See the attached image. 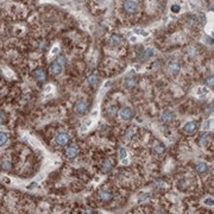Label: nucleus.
<instances>
[{
    "instance_id": "obj_1",
    "label": "nucleus",
    "mask_w": 214,
    "mask_h": 214,
    "mask_svg": "<svg viewBox=\"0 0 214 214\" xmlns=\"http://www.w3.org/2000/svg\"><path fill=\"white\" fill-rule=\"evenodd\" d=\"M88 103L86 102V101H83V100H79L76 103H75V106H74V110H75V112L77 113V114H81V116H83V114H86L88 112Z\"/></svg>"
},
{
    "instance_id": "obj_23",
    "label": "nucleus",
    "mask_w": 214,
    "mask_h": 214,
    "mask_svg": "<svg viewBox=\"0 0 214 214\" xmlns=\"http://www.w3.org/2000/svg\"><path fill=\"white\" fill-rule=\"evenodd\" d=\"M171 12H174V13H177V12H180L181 11V6L180 5H177V4H174V5H171Z\"/></svg>"
},
{
    "instance_id": "obj_29",
    "label": "nucleus",
    "mask_w": 214,
    "mask_h": 214,
    "mask_svg": "<svg viewBox=\"0 0 214 214\" xmlns=\"http://www.w3.org/2000/svg\"><path fill=\"white\" fill-rule=\"evenodd\" d=\"M210 124H212V120H210V119H208V120L205 123V125H203V128H205V130H208V127L210 126Z\"/></svg>"
},
{
    "instance_id": "obj_35",
    "label": "nucleus",
    "mask_w": 214,
    "mask_h": 214,
    "mask_svg": "<svg viewBox=\"0 0 214 214\" xmlns=\"http://www.w3.org/2000/svg\"><path fill=\"white\" fill-rule=\"evenodd\" d=\"M127 163H128V161H127L126 158H125V159H123V164H127Z\"/></svg>"
},
{
    "instance_id": "obj_18",
    "label": "nucleus",
    "mask_w": 214,
    "mask_h": 214,
    "mask_svg": "<svg viewBox=\"0 0 214 214\" xmlns=\"http://www.w3.org/2000/svg\"><path fill=\"white\" fill-rule=\"evenodd\" d=\"M88 82H89V84L93 86V87H98L99 83H100V79L95 75H92V76L88 77Z\"/></svg>"
},
{
    "instance_id": "obj_16",
    "label": "nucleus",
    "mask_w": 214,
    "mask_h": 214,
    "mask_svg": "<svg viewBox=\"0 0 214 214\" xmlns=\"http://www.w3.org/2000/svg\"><path fill=\"white\" fill-rule=\"evenodd\" d=\"M199 138H200V139H199V144H200V145H203V146H206V145L209 143V140H210L209 133H201Z\"/></svg>"
},
{
    "instance_id": "obj_10",
    "label": "nucleus",
    "mask_w": 214,
    "mask_h": 214,
    "mask_svg": "<svg viewBox=\"0 0 214 214\" xmlns=\"http://www.w3.org/2000/svg\"><path fill=\"white\" fill-rule=\"evenodd\" d=\"M136 86H137V80H136L135 77H127V79L125 80V82H124V87H125L126 89H128V91L133 89Z\"/></svg>"
},
{
    "instance_id": "obj_32",
    "label": "nucleus",
    "mask_w": 214,
    "mask_h": 214,
    "mask_svg": "<svg viewBox=\"0 0 214 214\" xmlns=\"http://www.w3.org/2000/svg\"><path fill=\"white\" fill-rule=\"evenodd\" d=\"M206 40L208 42L207 44H212V42H213V39H212V38H209V37H206Z\"/></svg>"
},
{
    "instance_id": "obj_4",
    "label": "nucleus",
    "mask_w": 214,
    "mask_h": 214,
    "mask_svg": "<svg viewBox=\"0 0 214 214\" xmlns=\"http://www.w3.org/2000/svg\"><path fill=\"white\" fill-rule=\"evenodd\" d=\"M183 131L188 135H194L198 131V124L195 121H188L183 126Z\"/></svg>"
},
{
    "instance_id": "obj_31",
    "label": "nucleus",
    "mask_w": 214,
    "mask_h": 214,
    "mask_svg": "<svg viewBox=\"0 0 214 214\" xmlns=\"http://www.w3.org/2000/svg\"><path fill=\"white\" fill-rule=\"evenodd\" d=\"M57 52H58V48H57V47H55V48H54V49H52V51H51V54H54V55H55V54H57Z\"/></svg>"
},
{
    "instance_id": "obj_3",
    "label": "nucleus",
    "mask_w": 214,
    "mask_h": 214,
    "mask_svg": "<svg viewBox=\"0 0 214 214\" xmlns=\"http://www.w3.org/2000/svg\"><path fill=\"white\" fill-rule=\"evenodd\" d=\"M124 10L128 14H133V13H136L138 11V3L137 1H131V0L125 1L124 3Z\"/></svg>"
},
{
    "instance_id": "obj_22",
    "label": "nucleus",
    "mask_w": 214,
    "mask_h": 214,
    "mask_svg": "<svg viewBox=\"0 0 214 214\" xmlns=\"http://www.w3.org/2000/svg\"><path fill=\"white\" fill-rule=\"evenodd\" d=\"M206 86H207V88L213 89V76H209V77L206 80Z\"/></svg>"
},
{
    "instance_id": "obj_19",
    "label": "nucleus",
    "mask_w": 214,
    "mask_h": 214,
    "mask_svg": "<svg viewBox=\"0 0 214 214\" xmlns=\"http://www.w3.org/2000/svg\"><path fill=\"white\" fill-rule=\"evenodd\" d=\"M152 152L156 155H162L164 152V145L163 144H157L156 146L152 147Z\"/></svg>"
},
{
    "instance_id": "obj_30",
    "label": "nucleus",
    "mask_w": 214,
    "mask_h": 214,
    "mask_svg": "<svg viewBox=\"0 0 214 214\" xmlns=\"http://www.w3.org/2000/svg\"><path fill=\"white\" fill-rule=\"evenodd\" d=\"M4 121H5V114L0 111V125L4 124Z\"/></svg>"
},
{
    "instance_id": "obj_13",
    "label": "nucleus",
    "mask_w": 214,
    "mask_h": 214,
    "mask_svg": "<svg viewBox=\"0 0 214 214\" xmlns=\"http://www.w3.org/2000/svg\"><path fill=\"white\" fill-rule=\"evenodd\" d=\"M179 72H180V66H179V63H176V62H171L169 66H168V73H169V74H171V75H176Z\"/></svg>"
},
{
    "instance_id": "obj_34",
    "label": "nucleus",
    "mask_w": 214,
    "mask_h": 214,
    "mask_svg": "<svg viewBox=\"0 0 214 214\" xmlns=\"http://www.w3.org/2000/svg\"><path fill=\"white\" fill-rule=\"evenodd\" d=\"M140 35L142 36H147V32L146 31H140Z\"/></svg>"
},
{
    "instance_id": "obj_9",
    "label": "nucleus",
    "mask_w": 214,
    "mask_h": 214,
    "mask_svg": "<svg viewBox=\"0 0 214 214\" xmlns=\"http://www.w3.org/2000/svg\"><path fill=\"white\" fill-rule=\"evenodd\" d=\"M79 154V149L77 146L73 145V146H69L67 150H66V156L69 158V159H74L76 157V155Z\"/></svg>"
},
{
    "instance_id": "obj_6",
    "label": "nucleus",
    "mask_w": 214,
    "mask_h": 214,
    "mask_svg": "<svg viewBox=\"0 0 214 214\" xmlns=\"http://www.w3.org/2000/svg\"><path fill=\"white\" fill-rule=\"evenodd\" d=\"M50 72H51L52 75H58V74H61V73L63 72V64L60 63L57 60L54 61V62L51 63V66H50Z\"/></svg>"
},
{
    "instance_id": "obj_2",
    "label": "nucleus",
    "mask_w": 214,
    "mask_h": 214,
    "mask_svg": "<svg viewBox=\"0 0 214 214\" xmlns=\"http://www.w3.org/2000/svg\"><path fill=\"white\" fill-rule=\"evenodd\" d=\"M55 142H56L57 145L66 146V145L69 144V142H70V136H69L68 133H66V132H61V133H58V135L56 136Z\"/></svg>"
},
{
    "instance_id": "obj_12",
    "label": "nucleus",
    "mask_w": 214,
    "mask_h": 214,
    "mask_svg": "<svg viewBox=\"0 0 214 214\" xmlns=\"http://www.w3.org/2000/svg\"><path fill=\"white\" fill-rule=\"evenodd\" d=\"M154 52H155V51H154L152 48H146V49L143 51V54H142V56H140V60H142L143 62L150 60V58L154 56Z\"/></svg>"
},
{
    "instance_id": "obj_15",
    "label": "nucleus",
    "mask_w": 214,
    "mask_h": 214,
    "mask_svg": "<svg viewBox=\"0 0 214 214\" xmlns=\"http://www.w3.org/2000/svg\"><path fill=\"white\" fill-rule=\"evenodd\" d=\"M195 170H196V173H198V174H205L206 171L208 170V165H207V163H205V162L196 163V165H195Z\"/></svg>"
},
{
    "instance_id": "obj_27",
    "label": "nucleus",
    "mask_w": 214,
    "mask_h": 214,
    "mask_svg": "<svg viewBox=\"0 0 214 214\" xmlns=\"http://www.w3.org/2000/svg\"><path fill=\"white\" fill-rule=\"evenodd\" d=\"M209 91H207V88H199V95H206Z\"/></svg>"
},
{
    "instance_id": "obj_33",
    "label": "nucleus",
    "mask_w": 214,
    "mask_h": 214,
    "mask_svg": "<svg viewBox=\"0 0 214 214\" xmlns=\"http://www.w3.org/2000/svg\"><path fill=\"white\" fill-rule=\"evenodd\" d=\"M84 214H94V212H93V210H91V209H88V210H86V212H84Z\"/></svg>"
},
{
    "instance_id": "obj_5",
    "label": "nucleus",
    "mask_w": 214,
    "mask_h": 214,
    "mask_svg": "<svg viewBox=\"0 0 214 214\" xmlns=\"http://www.w3.org/2000/svg\"><path fill=\"white\" fill-rule=\"evenodd\" d=\"M174 119H175L174 112H171V111H169V110H165V111L162 113V117H161V120H162L163 124H170Z\"/></svg>"
},
{
    "instance_id": "obj_20",
    "label": "nucleus",
    "mask_w": 214,
    "mask_h": 214,
    "mask_svg": "<svg viewBox=\"0 0 214 214\" xmlns=\"http://www.w3.org/2000/svg\"><path fill=\"white\" fill-rule=\"evenodd\" d=\"M9 142V135L6 132H0V146H4Z\"/></svg>"
},
{
    "instance_id": "obj_21",
    "label": "nucleus",
    "mask_w": 214,
    "mask_h": 214,
    "mask_svg": "<svg viewBox=\"0 0 214 214\" xmlns=\"http://www.w3.org/2000/svg\"><path fill=\"white\" fill-rule=\"evenodd\" d=\"M126 156H127L126 149H125L124 146H120V147H119V158L123 161V159H125V158H126Z\"/></svg>"
},
{
    "instance_id": "obj_26",
    "label": "nucleus",
    "mask_w": 214,
    "mask_h": 214,
    "mask_svg": "<svg viewBox=\"0 0 214 214\" xmlns=\"http://www.w3.org/2000/svg\"><path fill=\"white\" fill-rule=\"evenodd\" d=\"M3 167H4L5 170H10L11 169V163L9 161H5V162H3Z\"/></svg>"
},
{
    "instance_id": "obj_25",
    "label": "nucleus",
    "mask_w": 214,
    "mask_h": 214,
    "mask_svg": "<svg viewBox=\"0 0 214 214\" xmlns=\"http://www.w3.org/2000/svg\"><path fill=\"white\" fill-rule=\"evenodd\" d=\"M133 133H135V130H133V128L131 127L130 130L127 131V133H126V139H127V140H128V139H131V137L133 136Z\"/></svg>"
},
{
    "instance_id": "obj_11",
    "label": "nucleus",
    "mask_w": 214,
    "mask_h": 214,
    "mask_svg": "<svg viewBox=\"0 0 214 214\" xmlns=\"http://www.w3.org/2000/svg\"><path fill=\"white\" fill-rule=\"evenodd\" d=\"M99 196H100V199L103 202H108V201H111L113 199V194H112L110 190H101L99 193Z\"/></svg>"
},
{
    "instance_id": "obj_28",
    "label": "nucleus",
    "mask_w": 214,
    "mask_h": 214,
    "mask_svg": "<svg viewBox=\"0 0 214 214\" xmlns=\"http://www.w3.org/2000/svg\"><path fill=\"white\" fill-rule=\"evenodd\" d=\"M205 205H207V206H213V199H212V198H207V199L205 200Z\"/></svg>"
},
{
    "instance_id": "obj_14",
    "label": "nucleus",
    "mask_w": 214,
    "mask_h": 214,
    "mask_svg": "<svg viewBox=\"0 0 214 214\" xmlns=\"http://www.w3.org/2000/svg\"><path fill=\"white\" fill-rule=\"evenodd\" d=\"M123 43V39H121V37L119 36V35H113V36H111V38H110V44L112 45V47H114V48H117V47H119L120 44Z\"/></svg>"
},
{
    "instance_id": "obj_17",
    "label": "nucleus",
    "mask_w": 214,
    "mask_h": 214,
    "mask_svg": "<svg viewBox=\"0 0 214 214\" xmlns=\"http://www.w3.org/2000/svg\"><path fill=\"white\" fill-rule=\"evenodd\" d=\"M113 169V163L111 162V161H105V163L102 164V168H101V170H102V173H105V174H107V173H110V171Z\"/></svg>"
},
{
    "instance_id": "obj_7",
    "label": "nucleus",
    "mask_w": 214,
    "mask_h": 214,
    "mask_svg": "<svg viewBox=\"0 0 214 214\" xmlns=\"http://www.w3.org/2000/svg\"><path fill=\"white\" fill-rule=\"evenodd\" d=\"M133 116H135V112H133L131 108H124V110H121V112H120V118H121L123 120H125V121L131 120V119L133 118Z\"/></svg>"
},
{
    "instance_id": "obj_24",
    "label": "nucleus",
    "mask_w": 214,
    "mask_h": 214,
    "mask_svg": "<svg viewBox=\"0 0 214 214\" xmlns=\"http://www.w3.org/2000/svg\"><path fill=\"white\" fill-rule=\"evenodd\" d=\"M149 198V194L147 193H143V194L139 195V199H138V202H142V201H145L146 199Z\"/></svg>"
},
{
    "instance_id": "obj_8",
    "label": "nucleus",
    "mask_w": 214,
    "mask_h": 214,
    "mask_svg": "<svg viewBox=\"0 0 214 214\" xmlns=\"http://www.w3.org/2000/svg\"><path fill=\"white\" fill-rule=\"evenodd\" d=\"M33 77L37 81H39V82H44L45 79H47V74H45V72L43 70L42 68H38V69H36L33 72Z\"/></svg>"
}]
</instances>
